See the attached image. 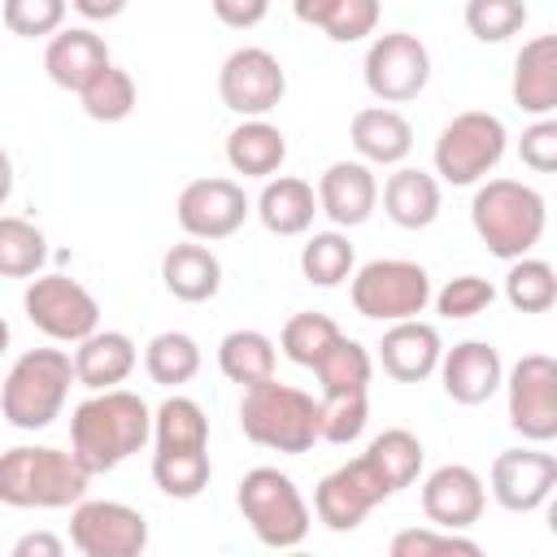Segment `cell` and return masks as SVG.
I'll list each match as a JSON object with an SVG mask.
<instances>
[{
    "label": "cell",
    "mask_w": 557,
    "mask_h": 557,
    "mask_svg": "<svg viewBox=\"0 0 557 557\" xmlns=\"http://www.w3.org/2000/svg\"><path fill=\"white\" fill-rule=\"evenodd\" d=\"M483 505H487V487L483 479L461 466V461H448V466H435L426 479H422V513L431 527H444V531H466L483 518Z\"/></svg>",
    "instance_id": "obj_17"
},
{
    "label": "cell",
    "mask_w": 557,
    "mask_h": 557,
    "mask_svg": "<svg viewBox=\"0 0 557 557\" xmlns=\"http://www.w3.org/2000/svg\"><path fill=\"white\" fill-rule=\"evenodd\" d=\"M48 261V239L30 218H0V278H35Z\"/></svg>",
    "instance_id": "obj_35"
},
{
    "label": "cell",
    "mask_w": 557,
    "mask_h": 557,
    "mask_svg": "<svg viewBox=\"0 0 557 557\" xmlns=\"http://www.w3.org/2000/svg\"><path fill=\"white\" fill-rule=\"evenodd\" d=\"M422 457H426L422 440H418L413 431H405V426H387V431H379V435L366 444V461H370L374 474L383 479L387 496L405 492V487L418 479Z\"/></svg>",
    "instance_id": "obj_30"
},
{
    "label": "cell",
    "mask_w": 557,
    "mask_h": 557,
    "mask_svg": "<svg viewBox=\"0 0 557 557\" xmlns=\"http://www.w3.org/2000/svg\"><path fill=\"white\" fill-rule=\"evenodd\" d=\"M470 226L483 248L500 261L527 257L548 226V205L531 183L518 178H487L470 200Z\"/></svg>",
    "instance_id": "obj_2"
},
{
    "label": "cell",
    "mask_w": 557,
    "mask_h": 557,
    "mask_svg": "<svg viewBox=\"0 0 557 557\" xmlns=\"http://www.w3.org/2000/svg\"><path fill=\"white\" fill-rule=\"evenodd\" d=\"M139 361V348L126 331H91L87 339H78L74 348V383H83L87 392H104L131 379Z\"/></svg>",
    "instance_id": "obj_24"
},
{
    "label": "cell",
    "mask_w": 557,
    "mask_h": 557,
    "mask_svg": "<svg viewBox=\"0 0 557 557\" xmlns=\"http://www.w3.org/2000/svg\"><path fill=\"white\" fill-rule=\"evenodd\" d=\"M357 270V252L348 244V235L335 226V231H313L300 248V274L313 283V287H339L344 278H352Z\"/></svg>",
    "instance_id": "obj_34"
},
{
    "label": "cell",
    "mask_w": 557,
    "mask_h": 557,
    "mask_svg": "<svg viewBox=\"0 0 557 557\" xmlns=\"http://www.w3.org/2000/svg\"><path fill=\"white\" fill-rule=\"evenodd\" d=\"M431 300H435V309H440L448 322H461V318H479L483 309H492L496 287H492V278H483V274H457V278H448L440 292H431Z\"/></svg>",
    "instance_id": "obj_43"
},
{
    "label": "cell",
    "mask_w": 557,
    "mask_h": 557,
    "mask_svg": "<svg viewBox=\"0 0 557 557\" xmlns=\"http://www.w3.org/2000/svg\"><path fill=\"white\" fill-rule=\"evenodd\" d=\"M209 9H213V17H218L222 26H231V30H252V26L265 22L270 0H209Z\"/></svg>",
    "instance_id": "obj_47"
},
{
    "label": "cell",
    "mask_w": 557,
    "mask_h": 557,
    "mask_svg": "<svg viewBox=\"0 0 557 557\" xmlns=\"http://www.w3.org/2000/svg\"><path fill=\"white\" fill-rule=\"evenodd\" d=\"M440 178L431 170L418 165H396L383 183V213L400 226V231H426L440 218Z\"/></svg>",
    "instance_id": "obj_26"
},
{
    "label": "cell",
    "mask_w": 557,
    "mask_h": 557,
    "mask_svg": "<svg viewBox=\"0 0 557 557\" xmlns=\"http://www.w3.org/2000/svg\"><path fill=\"white\" fill-rule=\"evenodd\" d=\"M4 352H9V322L0 318V357H4Z\"/></svg>",
    "instance_id": "obj_52"
},
{
    "label": "cell",
    "mask_w": 557,
    "mask_h": 557,
    "mask_svg": "<svg viewBox=\"0 0 557 557\" xmlns=\"http://www.w3.org/2000/svg\"><path fill=\"white\" fill-rule=\"evenodd\" d=\"M218 96L239 117H265L287 96V74L270 48L244 44L235 48L218 70Z\"/></svg>",
    "instance_id": "obj_12"
},
{
    "label": "cell",
    "mask_w": 557,
    "mask_h": 557,
    "mask_svg": "<svg viewBox=\"0 0 557 557\" xmlns=\"http://www.w3.org/2000/svg\"><path fill=\"white\" fill-rule=\"evenodd\" d=\"M65 9L70 0H4L0 17H4V30L17 39H48L65 26Z\"/></svg>",
    "instance_id": "obj_42"
},
{
    "label": "cell",
    "mask_w": 557,
    "mask_h": 557,
    "mask_svg": "<svg viewBox=\"0 0 557 557\" xmlns=\"http://www.w3.org/2000/svg\"><path fill=\"white\" fill-rule=\"evenodd\" d=\"M505 148H509L505 122L487 109H466L435 139V178L453 187H474L500 165Z\"/></svg>",
    "instance_id": "obj_7"
},
{
    "label": "cell",
    "mask_w": 557,
    "mask_h": 557,
    "mask_svg": "<svg viewBox=\"0 0 557 557\" xmlns=\"http://www.w3.org/2000/svg\"><path fill=\"white\" fill-rule=\"evenodd\" d=\"M500 387L509 396V426L527 444L557 440V361L548 352L518 357Z\"/></svg>",
    "instance_id": "obj_11"
},
{
    "label": "cell",
    "mask_w": 557,
    "mask_h": 557,
    "mask_svg": "<svg viewBox=\"0 0 557 557\" xmlns=\"http://www.w3.org/2000/svg\"><path fill=\"white\" fill-rule=\"evenodd\" d=\"M74 383V357L65 348H26L0 387V413L17 431H44L61 418Z\"/></svg>",
    "instance_id": "obj_4"
},
{
    "label": "cell",
    "mask_w": 557,
    "mask_h": 557,
    "mask_svg": "<svg viewBox=\"0 0 557 557\" xmlns=\"http://www.w3.org/2000/svg\"><path fill=\"white\" fill-rule=\"evenodd\" d=\"M379 13H383V0H335L331 17L322 22V35L331 44H357L379 30Z\"/></svg>",
    "instance_id": "obj_45"
},
{
    "label": "cell",
    "mask_w": 557,
    "mask_h": 557,
    "mask_svg": "<svg viewBox=\"0 0 557 557\" xmlns=\"http://www.w3.org/2000/svg\"><path fill=\"white\" fill-rule=\"evenodd\" d=\"M87 470L74 453L48 444H17L0 453V505L9 509H65L87 496Z\"/></svg>",
    "instance_id": "obj_3"
},
{
    "label": "cell",
    "mask_w": 557,
    "mask_h": 557,
    "mask_svg": "<svg viewBox=\"0 0 557 557\" xmlns=\"http://www.w3.org/2000/svg\"><path fill=\"white\" fill-rule=\"evenodd\" d=\"M274 361H278L274 339L265 331H252V326H239V331L222 335V344H218V370L239 387H252V383L270 379Z\"/></svg>",
    "instance_id": "obj_31"
},
{
    "label": "cell",
    "mask_w": 557,
    "mask_h": 557,
    "mask_svg": "<svg viewBox=\"0 0 557 557\" xmlns=\"http://www.w3.org/2000/svg\"><path fill=\"white\" fill-rule=\"evenodd\" d=\"M331 4H335V0H292V13H296V22L322 30V22L331 17Z\"/></svg>",
    "instance_id": "obj_50"
},
{
    "label": "cell",
    "mask_w": 557,
    "mask_h": 557,
    "mask_svg": "<svg viewBox=\"0 0 557 557\" xmlns=\"http://www.w3.org/2000/svg\"><path fill=\"white\" fill-rule=\"evenodd\" d=\"M361 78L379 104H409L431 83V52L409 30H383L366 48Z\"/></svg>",
    "instance_id": "obj_9"
},
{
    "label": "cell",
    "mask_w": 557,
    "mask_h": 557,
    "mask_svg": "<svg viewBox=\"0 0 557 557\" xmlns=\"http://www.w3.org/2000/svg\"><path fill=\"white\" fill-rule=\"evenodd\" d=\"M527 26L522 0H466V30L479 44H505Z\"/></svg>",
    "instance_id": "obj_41"
},
{
    "label": "cell",
    "mask_w": 557,
    "mask_h": 557,
    "mask_svg": "<svg viewBox=\"0 0 557 557\" xmlns=\"http://www.w3.org/2000/svg\"><path fill=\"white\" fill-rule=\"evenodd\" d=\"M505 300L518 313H548L557 305V270L544 257H513L505 274Z\"/></svg>",
    "instance_id": "obj_36"
},
{
    "label": "cell",
    "mask_w": 557,
    "mask_h": 557,
    "mask_svg": "<svg viewBox=\"0 0 557 557\" xmlns=\"http://www.w3.org/2000/svg\"><path fill=\"white\" fill-rule=\"evenodd\" d=\"M383 500H392V496H387L383 479L374 474V466L366 461V453L335 466L313 487V513L326 531H357L370 518V509L383 505Z\"/></svg>",
    "instance_id": "obj_15"
},
{
    "label": "cell",
    "mask_w": 557,
    "mask_h": 557,
    "mask_svg": "<svg viewBox=\"0 0 557 557\" xmlns=\"http://www.w3.org/2000/svg\"><path fill=\"white\" fill-rule=\"evenodd\" d=\"M22 309L30 326L57 344H78L100 326V300L70 274H35L22 292Z\"/></svg>",
    "instance_id": "obj_10"
},
{
    "label": "cell",
    "mask_w": 557,
    "mask_h": 557,
    "mask_svg": "<svg viewBox=\"0 0 557 557\" xmlns=\"http://www.w3.org/2000/svg\"><path fill=\"white\" fill-rule=\"evenodd\" d=\"M513 104L531 117L557 113V35H535L513 57Z\"/></svg>",
    "instance_id": "obj_23"
},
{
    "label": "cell",
    "mask_w": 557,
    "mask_h": 557,
    "mask_svg": "<svg viewBox=\"0 0 557 557\" xmlns=\"http://www.w3.org/2000/svg\"><path fill=\"white\" fill-rule=\"evenodd\" d=\"M287 161V135L265 117H244L226 135V165L244 178H270Z\"/></svg>",
    "instance_id": "obj_28"
},
{
    "label": "cell",
    "mask_w": 557,
    "mask_h": 557,
    "mask_svg": "<svg viewBox=\"0 0 557 557\" xmlns=\"http://www.w3.org/2000/svg\"><path fill=\"white\" fill-rule=\"evenodd\" d=\"M239 431L274 453H309L318 435V400L274 374L244 387L239 396Z\"/></svg>",
    "instance_id": "obj_5"
},
{
    "label": "cell",
    "mask_w": 557,
    "mask_h": 557,
    "mask_svg": "<svg viewBox=\"0 0 557 557\" xmlns=\"http://www.w3.org/2000/svg\"><path fill=\"white\" fill-rule=\"evenodd\" d=\"M61 553H65V540L52 531H26L13 544V557H61Z\"/></svg>",
    "instance_id": "obj_48"
},
{
    "label": "cell",
    "mask_w": 557,
    "mask_h": 557,
    "mask_svg": "<svg viewBox=\"0 0 557 557\" xmlns=\"http://www.w3.org/2000/svg\"><path fill=\"white\" fill-rule=\"evenodd\" d=\"M109 61H113L109 44L91 26H61L57 35H48V48H44V70L65 91H83Z\"/></svg>",
    "instance_id": "obj_21"
},
{
    "label": "cell",
    "mask_w": 557,
    "mask_h": 557,
    "mask_svg": "<svg viewBox=\"0 0 557 557\" xmlns=\"http://www.w3.org/2000/svg\"><path fill=\"white\" fill-rule=\"evenodd\" d=\"M440 331L422 318H405V322H387L383 339H379V361L396 383H422L435 374L440 366Z\"/></svg>",
    "instance_id": "obj_20"
},
{
    "label": "cell",
    "mask_w": 557,
    "mask_h": 557,
    "mask_svg": "<svg viewBox=\"0 0 557 557\" xmlns=\"http://www.w3.org/2000/svg\"><path fill=\"white\" fill-rule=\"evenodd\" d=\"M235 505L248 522V531L265 544V548H296L309 535V505L300 496V487L292 483V474H283L278 466H252L239 479Z\"/></svg>",
    "instance_id": "obj_6"
},
{
    "label": "cell",
    "mask_w": 557,
    "mask_h": 557,
    "mask_svg": "<svg viewBox=\"0 0 557 557\" xmlns=\"http://www.w3.org/2000/svg\"><path fill=\"white\" fill-rule=\"evenodd\" d=\"M126 4H131V0H70V9L83 13L87 22H113V17L126 13Z\"/></svg>",
    "instance_id": "obj_49"
},
{
    "label": "cell",
    "mask_w": 557,
    "mask_h": 557,
    "mask_svg": "<svg viewBox=\"0 0 557 557\" xmlns=\"http://www.w3.org/2000/svg\"><path fill=\"white\" fill-rule=\"evenodd\" d=\"M161 283L174 300H187V305H205L218 296L222 287V261L213 248H205L200 239H183V244H170L165 257H161Z\"/></svg>",
    "instance_id": "obj_25"
},
{
    "label": "cell",
    "mask_w": 557,
    "mask_h": 557,
    "mask_svg": "<svg viewBox=\"0 0 557 557\" xmlns=\"http://www.w3.org/2000/svg\"><path fill=\"white\" fill-rule=\"evenodd\" d=\"M144 370L157 387L178 392L183 383H191L200 374V344L187 331H161L144 348Z\"/></svg>",
    "instance_id": "obj_33"
},
{
    "label": "cell",
    "mask_w": 557,
    "mask_h": 557,
    "mask_svg": "<svg viewBox=\"0 0 557 557\" xmlns=\"http://www.w3.org/2000/svg\"><path fill=\"white\" fill-rule=\"evenodd\" d=\"M313 191H318V213H326L339 231L370 222L379 205V178L366 161H331Z\"/></svg>",
    "instance_id": "obj_19"
},
{
    "label": "cell",
    "mask_w": 557,
    "mask_h": 557,
    "mask_svg": "<svg viewBox=\"0 0 557 557\" xmlns=\"http://www.w3.org/2000/svg\"><path fill=\"white\" fill-rule=\"evenodd\" d=\"M70 544L83 557H139L148 548V522L126 500H74Z\"/></svg>",
    "instance_id": "obj_13"
},
{
    "label": "cell",
    "mask_w": 557,
    "mask_h": 557,
    "mask_svg": "<svg viewBox=\"0 0 557 557\" xmlns=\"http://www.w3.org/2000/svg\"><path fill=\"white\" fill-rule=\"evenodd\" d=\"M313 213H318V191L313 183L296 178V174H270L261 196H257V218L270 235H305L313 226Z\"/></svg>",
    "instance_id": "obj_27"
},
{
    "label": "cell",
    "mask_w": 557,
    "mask_h": 557,
    "mask_svg": "<svg viewBox=\"0 0 557 557\" xmlns=\"http://www.w3.org/2000/svg\"><path fill=\"white\" fill-rule=\"evenodd\" d=\"M152 444L157 453H205L209 448V418L191 396H165L152 409Z\"/></svg>",
    "instance_id": "obj_29"
},
{
    "label": "cell",
    "mask_w": 557,
    "mask_h": 557,
    "mask_svg": "<svg viewBox=\"0 0 557 557\" xmlns=\"http://www.w3.org/2000/svg\"><path fill=\"white\" fill-rule=\"evenodd\" d=\"M213 461L205 453H152V483L174 500H196L209 487Z\"/></svg>",
    "instance_id": "obj_39"
},
{
    "label": "cell",
    "mask_w": 557,
    "mask_h": 557,
    "mask_svg": "<svg viewBox=\"0 0 557 557\" xmlns=\"http://www.w3.org/2000/svg\"><path fill=\"white\" fill-rule=\"evenodd\" d=\"M248 213H252V205H248V196L235 178H191L178 191V205H174V218H178L183 235L200 239V244L231 239L248 222Z\"/></svg>",
    "instance_id": "obj_14"
},
{
    "label": "cell",
    "mask_w": 557,
    "mask_h": 557,
    "mask_svg": "<svg viewBox=\"0 0 557 557\" xmlns=\"http://www.w3.org/2000/svg\"><path fill=\"white\" fill-rule=\"evenodd\" d=\"M348 139L357 148V161L366 165H400L413 152V126L392 104H366L348 122Z\"/></svg>",
    "instance_id": "obj_22"
},
{
    "label": "cell",
    "mask_w": 557,
    "mask_h": 557,
    "mask_svg": "<svg viewBox=\"0 0 557 557\" xmlns=\"http://www.w3.org/2000/svg\"><path fill=\"white\" fill-rule=\"evenodd\" d=\"M148 440H152V409L144 405V396L126 387L91 392L70 413V453L83 461L87 474L117 470Z\"/></svg>",
    "instance_id": "obj_1"
},
{
    "label": "cell",
    "mask_w": 557,
    "mask_h": 557,
    "mask_svg": "<svg viewBox=\"0 0 557 557\" xmlns=\"http://www.w3.org/2000/svg\"><path fill=\"white\" fill-rule=\"evenodd\" d=\"M352 309L370 322H405L431 305V274L409 257H379L352 270Z\"/></svg>",
    "instance_id": "obj_8"
},
{
    "label": "cell",
    "mask_w": 557,
    "mask_h": 557,
    "mask_svg": "<svg viewBox=\"0 0 557 557\" xmlns=\"http://www.w3.org/2000/svg\"><path fill=\"white\" fill-rule=\"evenodd\" d=\"M370 422V405H366V392H344V396H322L318 400V435L326 444H352L361 440Z\"/></svg>",
    "instance_id": "obj_40"
},
{
    "label": "cell",
    "mask_w": 557,
    "mask_h": 557,
    "mask_svg": "<svg viewBox=\"0 0 557 557\" xmlns=\"http://www.w3.org/2000/svg\"><path fill=\"white\" fill-rule=\"evenodd\" d=\"M339 335H344V331L335 326V318L305 309V313H292V318L283 322L278 348H283V357H287V361H296V366L313 370V361H318V357H322Z\"/></svg>",
    "instance_id": "obj_38"
},
{
    "label": "cell",
    "mask_w": 557,
    "mask_h": 557,
    "mask_svg": "<svg viewBox=\"0 0 557 557\" xmlns=\"http://www.w3.org/2000/svg\"><path fill=\"white\" fill-rule=\"evenodd\" d=\"M518 157L527 170L553 174L557 170V117H535L518 139Z\"/></svg>",
    "instance_id": "obj_46"
},
{
    "label": "cell",
    "mask_w": 557,
    "mask_h": 557,
    "mask_svg": "<svg viewBox=\"0 0 557 557\" xmlns=\"http://www.w3.org/2000/svg\"><path fill=\"white\" fill-rule=\"evenodd\" d=\"M492 496L509 513L540 509L557 487V457L540 448H505L492 461Z\"/></svg>",
    "instance_id": "obj_16"
},
{
    "label": "cell",
    "mask_w": 557,
    "mask_h": 557,
    "mask_svg": "<svg viewBox=\"0 0 557 557\" xmlns=\"http://www.w3.org/2000/svg\"><path fill=\"white\" fill-rule=\"evenodd\" d=\"M435 370H440L444 396L457 405H483L505 383V361L487 339H461V344L444 348Z\"/></svg>",
    "instance_id": "obj_18"
},
{
    "label": "cell",
    "mask_w": 557,
    "mask_h": 557,
    "mask_svg": "<svg viewBox=\"0 0 557 557\" xmlns=\"http://www.w3.org/2000/svg\"><path fill=\"white\" fill-rule=\"evenodd\" d=\"M13 196V161H9V152L0 148V205Z\"/></svg>",
    "instance_id": "obj_51"
},
{
    "label": "cell",
    "mask_w": 557,
    "mask_h": 557,
    "mask_svg": "<svg viewBox=\"0 0 557 557\" xmlns=\"http://www.w3.org/2000/svg\"><path fill=\"white\" fill-rule=\"evenodd\" d=\"M387 548H392V557H435V553H466V557H479V553H483L470 535L444 531V527H409V531H396Z\"/></svg>",
    "instance_id": "obj_44"
},
{
    "label": "cell",
    "mask_w": 557,
    "mask_h": 557,
    "mask_svg": "<svg viewBox=\"0 0 557 557\" xmlns=\"http://www.w3.org/2000/svg\"><path fill=\"white\" fill-rule=\"evenodd\" d=\"M78 100H83V113H87L91 122H122V117L135 113L139 91H135V78H131L122 65L109 61V65L78 91Z\"/></svg>",
    "instance_id": "obj_37"
},
{
    "label": "cell",
    "mask_w": 557,
    "mask_h": 557,
    "mask_svg": "<svg viewBox=\"0 0 557 557\" xmlns=\"http://www.w3.org/2000/svg\"><path fill=\"white\" fill-rule=\"evenodd\" d=\"M313 374H318V387L322 396H344V392H370V379H374V357L366 344L339 335L318 361H313Z\"/></svg>",
    "instance_id": "obj_32"
}]
</instances>
